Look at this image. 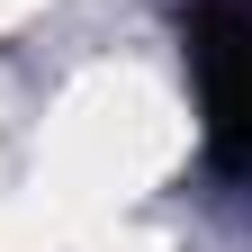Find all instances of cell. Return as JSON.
<instances>
[{"label": "cell", "mask_w": 252, "mask_h": 252, "mask_svg": "<svg viewBox=\"0 0 252 252\" xmlns=\"http://www.w3.org/2000/svg\"><path fill=\"white\" fill-rule=\"evenodd\" d=\"M180 36L207 108V162L252 189V0H189Z\"/></svg>", "instance_id": "obj_1"}]
</instances>
